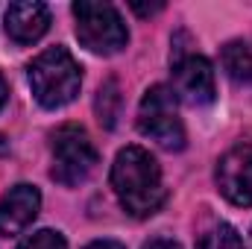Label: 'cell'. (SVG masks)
Wrapping results in <instances>:
<instances>
[{"label":"cell","instance_id":"obj_10","mask_svg":"<svg viewBox=\"0 0 252 249\" xmlns=\"http://www.w3.org/2000/svg\"><path fill=\"white\" fill-rule=\"evenodd\" d=\"M220 64L229 79H235L241 85H252V38H235V41L223 44Z\"/></svg>","mask_w":252,"mask_h":249},{"label":"cell","instance_id":"obj_2","mask_svg":"<svg viewBox=\"0 0 252 249\" xmlns=\"http://www.w3.org/2000/svg\"><path fill=\"white\" fill-rule=\"evenodd\" d=\"M30 88L35 100L44 109H62L76 100L79 85H82V67L70 56L67 47H50L41 56H35L32 64L27 67Z\"/></svg>","mask_w":252,"mask_h":249},{"label":"cell","instance_id":"obj_3","mask_svg":"<svg viewBox=\"0 0 252 249\" xmlns=\"http://www.w3.org/2000/svg\"><path fill=\"white\" fill-rule=\"evenodd\" d=\"M73 21L79 44L97 56H115L129 44V30L112 3L79 0L73 3Z\"/></svg>","mask_w":252,"mask_h":249},{"label":"cell","instance_id":"obj_14","mask_svg":"<svg viewBox=\"0 0 252 249\" xmlns=\"http://www.w3.org/2000/svg\"><path fill=\"white\" fill-rule=\"evenodd\" d=\"M141 249H182L176 241H170V238H153V241H147Z\"/></svg>","mask_w":252,"mask_h":249},{"label":"cell","instance_id":"obj_4","mask_svg":"<svg viewBox=\"0 0 252 249\" xmlns=\"http://www.w3.org/2000/svg\"><path fill=\"white\" fill-rule=\"evenodd\" d=\"M97 164H100V153L82 126L67 124L53 132V167H50L53 182L76 187L94 173Z\"/></svg>","mask_w":252,"mask_h":249},{"label":"cell","instance_id":"obj_1","mask_svg":"<svg viewBox=\"0 0 252 249\" xmlns=\"http://www.w3.org/2000/svg\"><path fill=\"white\" fill-rule=\"evenodd\" d=\"M112 187L121 208L132 217H153L167 199L161 167L144 147H124L115 156Z\"/></svg>","mask_w":252,"mask_h":249},{"label":"cell","instance_id":"obj_15","mask_svg":"<svg viewBox=\"0 0 252 249\" xmlns=\"http://www.w3.org/2000/svg\"><path fill=\"white\" fill-rule=\"evenodd\" d=\"M132 9H135L138 15H156V12H161V9H164V3H150V6H141V3H132Z\"/></svg>","mask_w":252,"mask_h":249},{"label":"cell","instance_id":"obj_6","mask_svg":"<svg viewBox=\"0 0 252 249\" xmlns=\"http://www.w3.org/2000/svg\"><path fill=\"white\" fill-rule=\"evenodd\" d=\"M173 94H176V100H185L188 106L214 103L217 85H214L211 62L199 53H185L179 47L176 59H173Z\"/></svg>","mask_w":252,"mask_h":249},{"label":"cell","instance_id":"obj_12","mask_svg":"<svg viewBox=\"0 0 252 249\" xmlns=\"http://www.w3.org/2000/svg\"><path fill=\"white\" fill-rule=\"evenodd\" d=\"M196 249H247V247H244V238L235 226L217 223L196 241Z\"/></svg>","mask_w":252,"mask_h":249},{"label":"cell","instance_id":"obj_8","mask_svg":"<svg viewBox=\"0 0 252 249\" xmlns=\"http://www.w3.org/2000/svg\"><path fill=\"white\" fill-rule=\"evenodd\" d=\"M38 208H41V193L35 185L21 182V185L9 187L0 199V235L3 238L21 235L38 217Z\"/></svg>","mask_w":252,"mask_h":249},{"label":"cell","instance_id":"obj_13","mask_svg":"<svg viewBox=\"0 0 252 249\" xmlns=\"http://www.w3.org/2000/svg\"><path fill=\"white\" fill-rule=\"evenodd\" d=\"M18 249H67V241L62 238V232L41 229V232H32L30 238H24Z\"/></svg>","mask_w":252,"mask_h":249},{"label":"cell","instance_id":"obj_7","mask_svg":"<svg viewBox=\"0 0 252 249\" xmlns=\"http://www.w3.org/2000/svg\"><path fill=\"white\" fill-rule=\"evenodd\" d=\"M217 187L232 205L252 208V141L232 147L217 164Z\"/></svg>","mask_w":252,"mask_h":249},{"label":"cell","instance_id":"obj_9","mask_svg":"<svg viewBox=\"0 0 252 249\" xmlns=\"http://www.w3.org/2000/svg\"><path fill=\"white\" fill-rule=\"evenodd\" d=\"M3 27H6V35L15 44H21V47L35 44L50 30V9L44 3H27V0L9 3Z\"/></svg>","mask_w":252,"mask_h":249},{"label":"cell","instance_id":"obj_16","mask_svg":"<svg viewBox=\"0 0 252 249\" xmlns=\"http://www.w3.org/2000/svg\"><path fill=\"white\" fill-rule=\"evenodd\" d=\"M85 249H126L121 241H91Z\"/></svg>","mask_w":252,"mask_h":249},{"label":"cell","instance_id":"obj_11","mask_svg":"<svg viewBox=\"0 0 252 249\" xmlns=\"http://www.w3.org/2000/svg\"><path fill=\"white\" fill-rule=\"evenodd\" d=\"M94 112H97V121L106 126V129H115L118 124V115H121V85L118 79H106L94 97Z\"/></svg>","mask_w":252,"mask_h":249},{"label":"cell","instance_id":"obj_5","mask_svg":"<svg viewBox=\"0 0 252 249\" xmlns=\"http://www.w3.org/2000/svg\"><path fill=\"white\" fill-rule=\"evenodd\" d=\"M176 106H179V100L170 85L147 88V94L138 106V132L170 153L185 147V126L179 121Z\"/></svg>","mask_w":252,"mask_h":249},{"label":"cell","instance_id":"obj_17","mask_svg":"<svg viewBox=\"0 0 252 249\" xmlns=\"http://www.w3.org/2000/svg\"><path fill=\"white\" fill-rule=\"evenodd\" d=\"M6 100H9V88H6V79L0 76V109L6 106Z\"/></svg>","mask_w":252,"mask_h":249}]
</instances>
